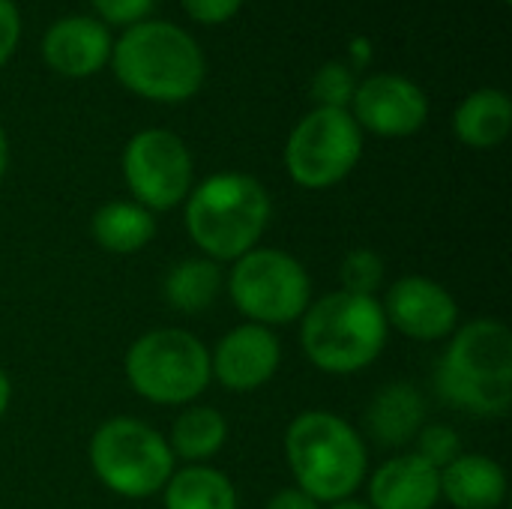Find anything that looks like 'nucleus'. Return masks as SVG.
Wrapping results in <instances>:
<instances>
[{
  "label": "nucleus",
  "mask_w": 512,
  "mask_h": 509,
  "mask_svg": "<svg viewBox=\"0 0 512 509\" xmlns=\"http://www.w3.org/2000/svg\"><path fill=\"white\" fill-rule=\"evenodd\" d=\"M273 219L267 186L243 171H216L192 186L183 201V225L198 255L234 264L261 246Z\"/></svg>",
  "instance_id": "nucleus-1"
},
{
  "label": "nucleus",
  "mask_w": 512,
  "mask_h": 509,
  "mask_svg": "<svg viewBox=\"0 0 512 509\" xmlns=\"http://www.w3.org/2000/svg\"><path fill=\"white\" fill-rule=\"evenodd\" d=\"M285 465L294 486L321 507L354 498L369 477V441L345 417L321 408L297 414L285 429Z\"/></svg>",
  "instance_id": "nucleus-2"
},
{
  "label": "nucleus",
  "mask_w": 512,
  "mask_h": 509,
  "mask_svg": "<svg viewBox=\"0 0 512 509\" xmlns=\"http://www.w3.org/2000/svg\"><path fill=\"white\" fill-rule=\"evenodd\" d=\"M438 396L483 420H504L512 405V333L498 318H471L447 339L435 369Z\"/></svg>",
  "instance_id": "nucleus-3"
},
{
  "label": "nucleus",
  "mask_w": 512,
  "mask_h": 509,
  "mask_svg": "<svg viewBox=\"0 0 512 509\" xmlns=\"http://www.w3.org/2000/svg\"><path fill=\"white\" fill-rule=\"evenodd\" d=\"M108 63L129 93L162 105L192 99L207 75L204 51L192 33L159 18L126 27L111 45Z\"/></svg>",
  "instance_id": "nucleus-4"
},
{
  "label": "nucleus",
  "mask_w": 512,
  "mask_h": 509,
  "mask_svg": "<svg viewBox=\"0 0 512 509\" xmlns=\"http://www.w3.org/2000/svg\"><path fill=\"white\" fill-rule=\"evenodd\" d=\"M297 324L306 360L318 372L336 378L366 372L390 342L381 300L342 288L312 300Z\"/></svg>",
  "instance_id": "nucleus-5"
},
{
  "label": "nucleus",
  "mask_w": 512,
  "mask_h": 509,
  "mask_svg": "<svg viewBox=\"0 0 512 509\" xmlns=\"http://www.w3.org/2000/svg\"><path fill=\"white\" fill-rule=\"evenodd\" d=\"M123 375L138 399L159 408H186L195 405L213 381L210 348L192 330L156 327L126 348Z\"/></svg>",
  "instance_id": "nucleus-6"
},
{
  "label": "nucleus",
  "mask_w": 512,
  "mask_h": 509,
  "mask_svg": "<svg viewBox=\"0 0 512 509\" xmlns=\"http://www.w3.org/2000/svg\"><path fill=\"white\" fill-rule=\"evenodd\" d=\"M93 477L117 498L147 501L177 471L168 438L138 417H111L96 426L87 444Z\"/></svg>",
  "instance_id": "nucleus-7"
},
{
  "label": "nucleus",
  "mask_w": 512,
  "mask_h": 509,
  "mask_svg": "<svg viewBox=\"0 0 512 509\" xmlns=\"http://www.w3.org/2000/svg\"><path fill=\"white\" fill-rule=\"evenodd\" d=\"M225 291L246 321L270 330L297 324L315 300L306 264L273 246H255L237 258L225 273Z\"/></svg>",
  "instance_id": "nucleus-8"
},
{
  "label": "nucleus",
  "mask_w": 512,
  "mask_h": 509,
  "mask_svg": "<svg viewBox=\"0 0 512 509\" xmlns=\"http://www.w3.org/2000/svg\"><path fill=\"white\" fill-rule=\"evenodd\" d=\"M366 135L348 108L315 105L297 120L285 141V171L291 183L309 192L333 189L363 159Z\"/></svg>",
  "instance_id": "nucleus-9"
},
{
  "label": "nucleus",
  "mask_w": 512,
  "mask_h": 509,
  "mask_svg": "<svg viewBox=\"0 0 512 509\" xmlns=\"http://www.w3.org/2000/svg\"><path fill=\"white\" fill-rule=\"evenodd\" d=\"M120 171L132 201L150 213L180 207L195 186V162L186 141L162 126L141 129L126 141Z\"/></svg>",
  "instance_id": "nucleus-10"
},
{
  "label": "nucleus",
  "mask_w": 512,
  "mask_h": 509,
  "mask_svg": "<svg viewBox=\"0 0 512 509\" xmlns=\"http://www.w3.org/2000/svg\"><path fill=\"white\" fill-rule=\"evenodd\" d=\"M378 300L390 330L411 342H447L462 324L459 300L453 291L429 276H399L384 288V297Z\"/></svg>",
  "instance_id": "nucleus-11"
},
{
  "label": "nucleus",
  "mask_w": 512,
  "mask_h": 509,
  "mask_svg": "<svg viewBox=\"0 0 512 509\" xmlns=\"http://www.w3.org/2000/svg\"><path fill=\"white\" fill-rule=\"evenodd\" d=\"M348 111L363 129V135L369 132L378 138H408L426 126L429 96L408 75L375 72L357 81Z\"/></svg>",
  "instance_id": "nucleus-12"
},
{
  "label": "nucleus",
  "mask_w": 512,
  "mask_h": 509,
  "mask_svg": "<svg viewBox=\"0 0 512 509\" xmlns=\"http://www.w3.org/2000/svg\"><path fill=\"white\" fill-rule=\"evenodd\" d=\"M282 366V342L276 330L243 321L231 327L210 351V375L228 393H255L267 387Z\"/></svg>",
  "instance_id": "nucleus-13"
},
{
  "label": "nucleus",
  "mask_w": 512,
  "mask_h": 509,
  "mask_svg": "<svg viewBox=\"0 0 512 509\" xmlns=\"http://www.w3.org/2000/svg\"><path fill=\"white\" fill-rule=\"evenodd\" d=\"M111 33L93 15L57 18L42 36V60L63 78L96 75L111 60Z\"/></svg>",
  "instance_id": "nucleus-14"
},
{
  "label": "nucleus",
  "mask_w": 512,
  "mask_h": 509,
  "mask_svg": "<svg viewBox=\"0 0 512 509\" xmlns=\"http://www.w3.org/2000/svg\"><path fill=\"white\" fill-rule=\"evenodd\" d=\"M369 509H438L441 471L423 462L414 450L381 462L366 477Z\"/></svg>",
  "instance_id": "nucleus-15"
},
{
  "label": "nucleus",
  "mask_w": 512,
  "mask_h": 509,
  "mask_svg": "<svg viewBox=\"0 0 512 509\" xmlns=\"http://www.w3.org/2000/svg\"><path fill=\"white\" fill-rule=\"evenodd\" d=\"M507 495V471L486 453H462L441 471V501L453 509H501Z\"/></svg>",
  "instance_id": "nucleus-16"
},
{
  "label": "nucleus",
  "mask_w": 512,
  "mask_h": 509,
  "mask_svg": "<svg viewBox=\"0 0 512 509\" xmlns=\"http://www.w3.org/2000/svg\"><path fill=\"white\" fill-rule=\"evenodd\" d=\"M426 399L423 393L408 384L396 381L381 387L369 408H366V432L363 438H372L381 447H405L414 444L417 432L426 426Z\"/></svg>",
  "instance_id": "nucleus-17"
},
{
  "label": "nucleus",
  "mask_w": 512,
  "mask_h": 509,
  "mask_svg": "<svg viewBox=\"0 0 512 509\" xmlns=\"http://www.w3.org/2000/svg\"><path fill=\"white\" fill-rule=\"evenodd\" d=\"M512 129V99L498 87L468 93L453 111V132L471 150H495Z\"/></svg>",
  "instance_id": "nucleus-18"
},
{
  "label": "nucleus",
  "mask_w": 512,
  "mask_h": 509,
  "mask_svg": "<svg viewBox=\"0 0 512 509\" xmlns=\"http://www.w3.org/2000/svg\"><path fill=\"white\" fill-rule=\"evenodd\" d=\"M165 438L177 462L210 465V459H216L228 444V420L219 408L195 402L180 408Z\"/></svg>",
  "instance_id": "nucleus-19"
},
{
  "label": "nucleus",
  "mask_w": 512,
  "mask_h": 509,
  "mask_svg": "<svg viewBox=\"0 0 512 509\" xmlns=\"http://www.w3.org/2000/svg\"><path fill=\"white\" fill-rule=\"evenodd\" d=\"M93 243L111 255H135L156 237V213L135 204L132 198L102 204L90 219Z\"/></svg>",
  "instance_id": "nucleus-20"
},
{
  "label": "nucleus",
  "mask_w": 512,
  "mask_h": 509,
  "mask_svg": "<svg viewBox=\"0 0 512 509\" xmlns=\"http://www.w3.org/2000/svg\"><path fill=\"white\" fill-rule=\"evenodd\" d=\"M222 291H225V270L222 264L204 255L177 261L162 282V297L168 309L180 315H204L207 309H213Z\"/></svg>",
  "instance_id": "nucleus-21"
},
{
  "label": "nucleus",
  "mask_w": 512,
  "mask_h": 509,
  "mask_svg": "<svg viewBox=\"0 0 512 509\" xmlns=\"http://www.w3.org/2000/svg\"><path fill=\"white\" fill-rule=\"evenodd\" d=\"M162 509H237L240 498L231 477L213 465H180L165 483Z\"/></svg>",
  "instance_id": "nucleus-22"
},
{
  "label": "nucleus",
  "mask_w": 512,
  "mask_h": 509,
  "mask_svg": "<svg viewBox=\"0 0 512 509\" xmlns=\"http://www.w3.org/2000/svg\"><path fill=\"white\" fill-rule=\"evenodd\" d=\"M339 288L348 294L378 297L387 288V264L375 249H351L339 264Z\"/></svg>",
  "instance_id": "nucleus-23"
},
{
  "label": "nucleus",
  "mask_w": 512,
  "mask_h": 509,
  "mask_svg": "<svg viewBox=\"0 0 512 509\" xmlns=\"http://www.w3.org/2000/svg\"><path fill=\"white\" fill-rule=\"evenodd\" d=\"M414 444H417L414 453H417L423 462H429L432 468H438V471H444L450 462H456V459L465 453L462 438H459V432H456L450 423H426V426L417 432Z\"/></svg>",
  "instance_id": "nucleus-24"
},
{
  "label": "nucleus",
  "mask_w": 512,
  "mask_h": 509,
  "mask_svg": "<svg viewBox=\"0 0 512 509\" xmlns=\"http://www.w3.org/2000/svg\"><path fill=\"white\" fill-rule=\"evenodd\" d=\"M354 90H357V78L354 72L333 60L327 66H321L312 78V96H315V105H324V108H348L351 99H354Z\"/></svg>",
  "instance_id": "nucleus-25"
},
{
  "label": "nucleus",
  "mask_w": 512,
  "mask_h": 509,
  "mask_svg": "<svg viewBox=\"0 0 512 509\" xmlns=\"http://www.w3.org/2000/svg\"><path fill=\"white\" fill-rule=\"evenodd\" d=\"M90 3H93V12L99 15V21L105 27L108 24L132 27V24L147 21V15H150L156 0H90Z\"/></svg>",
  "instance_id": "nucleus-26"
},
{
  "label": "nucleus",
  "mask_w": 512,
  "mask_h": 509,
  "mask_svg": "<svg viewBox=\"0 0 512 509\" xmlns=\"http://www.w3.org/2000/svg\"><path fill=\"white\" fill-rule=\"evenodd\" d=\"M180 3H183V9H186V15L192 21L210 24V27L231 21L243 6V0H180Z\"/></svg>",
  "instance_id": "nucleus-27"
},
{
  "label": "nucleus",
  "mask_w": 512,
  "mask_h": 509,
  "mask_svg": "<svg viewBox=\"0 0 512 509\" xmlns=\"http://www.w3.org/2000/svg\"><path fill=\"white\" fill-rule=\"evenodd\" d=\"M21 39V15L12 0H0V66L9 63Z\"/></svg>",
  "instance_id": "nucleus-28"
},
{
  "label": "nucleus",
  "mask_w": 512,
  "mask_h": 509,
  "mask_svg": "<svg viewBox=\"0 0 512 509\" xmlns=\"http://www.w3.org/2000/svg\"><path fill=\"white\" fill-rule=\"evenodd\" d=\"M264 509H324L312 495H306L303 489L297 486H288V489H279Z\"/></svg>",
  "instance_id": "nucleus-29"
},
{
  "label": "nucleus",
  "mask_w": 512,
  "mask_h": 509,
  "mask_svg": "<svg viewBox=\"0 0 512 509\" xmlns=\"http://www.w3.org/2000/svg\"><path fill=\"white\" fill-rule=\"evenodd\" d=\"M9 405H12V378H9V372L0 366V420L6 417Z\"/></svg>",
  "instance_id": "nucleus-30"
},
{
  "label": "nucleus",
  "mask_w": 512,
  "mask_h": 509,
  "mask_svg": "<svg viewBox=\"0 0 512 509\" xmlns=\"http://www.w3.org/2000/svg\"><path fill=\"white\" fill-rule=\"evenodd\" d=\"M6 171H9V138H6L3 126H0V180H3Z\"/></svg>",
  "instance_id": "nucleus-31"
},
{
  "label": "nucleus",
  "mask_w": 512,
  "mask_h": 509,
  "mask_svg": "<svg viewBox=\"0 0 512 509\" xmlns=\"http://www.w3.org/2000/svg\"><path fill=\"white\" fill-rule=\"evenodd\" d=\"M324 509H369L366 501H357V498H348V501H339V504H330Z\"/></svg>",
  "instance_id": "nucleus-32"
},
{
  "label": "nucleus",
  "mask_w": 512,
  "mask_h": 509,
  "mask_svg": "<svg viewBox=\"0 0 512 509\" xmlns=\"http://www.w3.org/2000/svg\"><path fill=\"white\" fill-rule=\"evenodd\" d=\"M504 3H510V0H504Z\"/></svg>",
  "instance_id": "nucleus-33"
}]
</instances>
